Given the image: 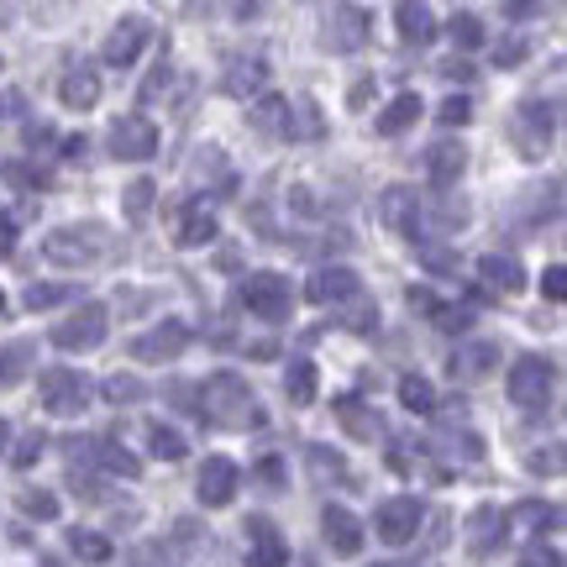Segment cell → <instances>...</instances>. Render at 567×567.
<instances>
[{"label": "cell", "mask_w": 567, "mask_h": 567, "mask_svg": "<svg viewBox=\"0 0 567 567\" xmlns=\"http://www.w3.org/2000/svg\"><path fill=\"white\" fill-rule=\"evenodd\" d=\"M462 221H468V206L452 200V195H436V226H442V232H457Z\"/></svg>", "instance_id": "cell-39"}, {"label": "cell", "mask_w": 567, "mask_h": 567, "mask_svg": "<svg viewBox=\"0 0 567 567\" xmlns=\"http://www.w3.org/2000/svg\"><path fill=\"white\" fill-rule=\"evenodd\" d=\"M105 331H111L105 305H79V316H69V321L53 326V347H63V352H95L105 342Z\"/></svg>", "instance_id": "cell-5"}, {"label": "cell", "mask_w": 567, "mask_h": 567, "mask_svg": "<svg viewBox=\"0 0 567 567\" xmlns=\"http://www.w3.org/2000/svg\"><path fill=\"white\" fill-rule=\"evenodd\" d=\"M468 321H473L468 310H452V305H436V326H442V331H468Z\"/></svg>", "instance_id": "cell-45"}, {"label": "cell", "mask_w": 567, "mask_h": 567, "mask_svg": "<svg viewBox=\"0 0 567 567\" xmlns=\"http://www.w3.org/2000/svg\"><path fill=\"white\" fill-rule=\"evenodd\" d=\"M22 509H27V515H37V520H59V499H53V494H22Z\"/></svg>", "instance_id": "cell-42"}, {"label": "cell", "mask_w": 567, "mask_h": 567, "mask_svg": "<svg viewBox=\"0 0 567 567\" xmlns=\"http://www.w3.org/2000/svg\"><path fill=\"white\" fill-rule=\"evenodd\" d=\"M462 163H468V148H462V142H436V148H431V184H436V189H452L457 174H462Z\"/></svg>", "instance_id": "cell-20"}, {"label": "cell", "mask_w": 567, "mask_h": 567, "mask_svg": "<svg viewBox=\"0 0 567 567\" xmlns=\"http://www.w3.org/2000/svg\"><path fill=\"white\" fill-rule=\"evenodd\" d=\"M552 379H557V362L546 358H520L509 368V399L520 405V410H541L546 399H552Z\"/></svg>", "instance_id": "cell-4"}, {"label": "cell", "mask_w": 567, "mask_h": 567, "mask_svg": "<svg viewBox=\"0 0 567 567\" xmlns=\"http://www.w3.org/2000/svg\"><path fill=\"white\" fill-rule=\"evenodd\" d=\"M420 515H425V509H420L416 494H399V499H389V505L379 509V520H373V526H379V536H384L389 546H405V541L416 536Z\"/></svg>", "instance_id": "cell-12"}, {"label": "cell", "mask_w": 567, "mask_h": 567, "mask_svg": "<svg viewBox=\"0 0 567 567\" xmlns=\"http://www.w3.org/2000/svg\"><path fill=\"white\" fill-rule=\"evenodd\" d=\"M420 111H425V105H420V95H399L384 116H379V132H384V137H399L405 126H416V121H420Z\"/></svg>", "instance_id": "cell-28"}, {"label": "cell", "mask_w": 567, "mask_h": 567, "mask_svg": "<svg viewBox=\"0 0 567 567\" xmlns=\"http://www.w3.org/2000/svg\"><path fill=\"white\" fill-rule=\"evenodd\" d=\"M184 347H189V326L184 321H163L158 331H148V336H137L132 342V358L137 362H169V358H179Z\"/></svg>", "instance_id": "cell-13"}, {"label": "cell", "mask_w": 567, "mask_h": 567, "mask_svg": "<svg viewBox=\"0 0 567 567\" xmlns=\"http://www.w3.org/2000/svg\"><path fill=\"white\" fill-rule=\"evenodd\" d=\"M321 526H326V546L336 552V557H358V552H362V520L352 515V509L326 505Z\"/></svg>", "instance_id": "cell-16"}, {"label": "cell", "mask_w": 567, "mask_h": 567, "mask_svg": "<svg viewBox=\"0 0 567 567\" xmlns=\"http://www.w3.org/2000/svg\"><path fill=\"white\" fill-rule=\"evenodd\" d=\"M384 567H394V562H384Z\"/></svg>", "instance_id": "cell-58"}, {"label": "cell", "mask_w": 567, "mask_h": 567, "mask_svg": "<svg viewBox=\"0 0 567 567\" xmlns=\"http://www.w3.org/2000/svg\"><path fill=\"white\" fill-rule=\"evenodd\" d=\"M336 416H342V425H347L352 436H362V442H373V436L384 431V420L373 416V410H362V399H352V394L336 399Z\"/></svg>", "instance_id": "cell-25"}, {"label": "cell", "mask_w": 567, "mask_h": 567, "mask_svg": "<svg viewBox=\"0 0 567 567\" xmlns=\"http://www.w3.org/2000/svg\"><path fill=\"white\" fill-rule=\"evenodd\" d=\"M436 116L447 121V126H462V121L473 116V105H468V100H462V95H447V100H442V105H436Z\"/></svg>", "instance_id": "cell-43"}, {"label": "cell", "mask_w": 567, "mask_h": 567, "mask_svg": "<svg viewBox=\"0 0 567 567\" xmlns=\"http://www.w3.org/2000/svg\"><path fill=\"white\" fill-rule=\"evenodd\" d=\"M526 53H531V48H526V42H505V48H499V53H494V59H499V69H515V63L526 59Z\"/></svg>", "instance_id": "cell-47"}, {"label": "cell", "mask_w": 567, "mask_h": 567, "mask_svg": "<svg viewBox=\"0 0 567 567\" xmlns=\"http://www.w3.org/2000/svg\"><path fill=\"white\" fill-rule=\"evenodd\" d=\"M142 394H148V384H142V379H132V373L105 379V399H111V405H121V399H142Z\"/></svg>", "instance_id": "cell-37"}, {"label": "cell", "mask_w": 567, "mask_h": 567, "mask_svg": "<svg viewBox=\"0 0 567 567\" xmlns=\"http://www.w3.org/2000/svg\"><path fill=\"white\" fill-rule=\"evenodd\" d=\"M368 42V11L362 5H336L326 22V48L331 53H352Z\"/></svg>", "instance_id": "cell-15"}, {"label": "cell", "mask_w": 567, "mask_h": 567, "mask_svg": "<svg viewBox=\"0 0 567 567\" xmlns=\"http://www.w3.org/2000/svg\"><path fill=\"white\" fill-rule=\"evenodd\" d=\"M552 126H557V111L552 105H520V116H515V126H509V137H515V148H520V158H541V148H546V137H552Z\"/></svg>", "instance_id": "cell-8"}, {"label": "cell", "mask_w": 567, "mask_h": 567, "mask_svg": "<svg viewBox=\"0 0 567 567\" xmlns=\"http://www.w3.org/2000/svg\"><path fill=\"white\" fill-rule=\"evenodd\" d=\"M0 310H5V295H0Z\"/></svg>", "instance_id": "cell-57"}, {"label": "cell", "mask_w": 567, "mask_h": 567, "mask_svg": "<svg viewBox=\"0 0 567 567\" xmlns=\"http://www.w3.org/2000/svg\"><path fill=\"white\" fill-rule=\"evenodd\" d=\"M200 399H206V420L226 425V431H247V425L263 420L258 399H252V389L242 384L237 373H215V379H206Z\"/></svg>", "instance_id": "cell-1"}, {"label": "cell", "mask_w": 567, "mask_h": 567, "mask_svg": "<svg viewBox=\"0 0 567 567\" xmlns=\"http://www.w3.org/2000/svg\"><path fill=\"white\" fill-rule=\"evenodd\" d=\"M59 299H69L63 284H32V289H27V310H48V305H59Z\"/></svg>", "instance_id": "cell-41"}, {"label": "cell", "mask_w": 567, "mask_h": 567, "mask_svg": "<svg viewBox=\"0 0 567 567\" xmlns=\"http://www.w3.org/2000/svg\"><path fill=\"white\" fill-rule=\"evenodd\" d=\"M5 252H11V221L0 215V258H5Z\"/></svg>", "instance_id": "cell-55"}, {"label": "cell", "mask_w": 567, "mask_h": 567, "mask_svg": "<svg viewBox=\"0 0 567 567\" xmlns=\"http://www.w3.org/2000/svg\"><path fill=\"white\" fill-rule=\"evenodd\" d=\"M258 478H269V483H284V462H279V457H269V462L258 468Z\"/></svg>", "instance_id": "cell-50"}, {"label": "cell", "mask_w": 567, "mask_h": 567, "mask_svg": "<svg viewBox=\"0 0 567 567\" xmlns=\"http://www.w3.org/2000/svg\"><path fill=\"white\" fill-rule=\"evenodd\" d=\"M0 174H5V184H16V189H27V195H37V189L48 184V174H37V169H27V163H5Z\"/></svg>", "instance_id": "cell-38"}, {"label": "cell", "mask_w": 567, "mask_h": 567, "mask_svg": "<svg viewBox=\"0 0 567 567\" xmlns=\"http://www.w3.org/2000/svg\"><path fill=\"white\" fill-rule=\"evenodd\" d=\"M247 567H284L289 562V541L279 536V526H273L269 515H247Z\"/></svg>", "instance_id": "cell-7"}, {"label": "cell", "mask_w": 567, "mask_h": 567, "mask_svg": "<svg viewBox=\"0 0 567 567\" xmlns=\"http://www.w3.org/2000/svg\"><path fill=\"white\" fill-rule=\"evenodd\" d=\"M105 232L100 226H63V232H53V237L42 242V252L53 258V263H63V269H74V263H95V258H105Z\"/></svg>", "instance_id": "cell-3"}, {"label": "cell", "mask_w": 567, "mask_h": 567, "mask_svg": "<svg viewBox=\"0 0 567 567\" xmlns=\"http://www.w3.org/2000/svg\"><path fill=\"white\" fill-rule=\"evenodd\" d=\"M263 79H269V69H263V59L237 63V69L226 74V95H237V100H247V95H258V90H263Z\"/></svg>", "instance_id": "cell-29"}, {"label": "cell", "mask_w": 567, "mask_h": 567, "mask_svg": "<svg viewBox=\"0 0 567 567\" xmlns=\"http://www.w3.org/2000/svg\"><path fill=\"white\" fill-rule=\"evenodd\" d=\"M237 462L232 457H206V468H200V483H195V494H200V505L206 509H221L237 499Z\"/></svg>", "instance_id": "cell-10"}, {"label": "cell", "mask_w": 567, "mask_h": 567, "mask_svg": "<svg viewBox=\"0 0 567 567\" xmlns=\"http://www.w3.org/2000/svg\"><path fill=\"white\" fill-rule=\"evenodd\" d=\"M90 447H95V457H100L111 473H121V478H137V473H142V462H137L132 452H121L116 442H90Z\"/></svg>", "instance_id": "cell-31"}, {"label": "cell", "mask_w": 567, "mask_h": 567, "mask_svg": "<svg viewBox=\"0 0 567 567\" xmlns=\"http://www.w3.org/2000/svg\"><path fill=\"white\" fill-rule=\"evenodd\" d=\"M442 74H447V79H468L473 69H468V59H447L442 63Z\"/></svg>", "instance_id": "cell-49"}, {"label": "cell", "mask_w": 567, "mask_h": 567, "mask_svg": "<svg viewBox=\"0 0 567 567\" xmlns=\"http://www.w3.org/2000/svg\"><path fill=\"white\" fill-rule=\"evenodd\" d=\"M452 42H457V48H478V42H483V27H478L473 11H457V16H452Z\"/></svg>", "instance_id": "cell-35"}, {"label": "cell", "mask_w": 567, "mask_h": 567, "mask_svg": "<svg viewBox=\"0 0 567 567\" xmlns=\"http://www.w3.org/2000/svg\"><path fill=\"white\" fill-rule=\"evenodd\" d=\"M5 442H11V425H5V420H0V452H5Z\"/></svg>", "instance_id": "cell-56"}, {"label": "cell", "mask_w": 567, "mask_h": 567, "mask_svg": "<svg viewBox=\"0 0 567 567\" xmlns=\"http://www.w3.org/2000/svg\"><path fill=\"white\" fill-rule=\"evenodd\" d=\"M289 279L284 273H247L242 284V305L258 316V321H284L289 316Z\"/></svg>", "instance_id": "cell-6"}, {"label": "cell", "mask_w": 567, "mask_h": 567, "mask_svg": "<svg viewBox=\"0 0 567 567\" xmlns=\"http://www.w3.org/2000/svg\"><path fill=\"white\" fill-rule=\"evenodd\" d=\"M142 42H148V27L137 22V16H126L111 37H105V48H100V59L111 63V69H126V63L142 53Z\"/></svg>", "instance_id": "cell-18"}, {"label": "cell", "mask_w": 567, "mask_h": 567, "mask_svg": "<svg viewBox=\"0 0 567 567\" xmlns=\"http://www.w3.org/2000/svg\"><path fill=\"white\" fill-rule=\"evenodd\" d=\"M541 295H546V299H567V269H562V263H552V269L541 273Z\"/></svg>", "instance_id": "cell-44"}, {"label": "cell", "mask_w": 567, "mask_h": 567, "mask_svg": "<svg viewBox=\"0 0 567 567\" xmlns=\"http://www.w3.org/2000/svg\"><path fill=\"white\" fill-rule=\"evenodd\" d=\"M399 405H405L410 416H431V410H436V389H431V379L405 373V379H399Z\"/></svg>", "instance_id": "cell-27"}, {"label": "cell", "mask_w": 567, "mask_h": 567, "mask_svg": "<svg viewBox=\"0 0 567 567\" xmlns=\"http://www.w3.org/2000/svg\"><path fill=\"white\" fill-rule=\"evenodd\" d=\"M505 531H509V526H505V515H499V509L478 505L473 520H468V552H473V557H489V552L505 541Z\"/></svg>", "instance_id": "cell-19"}, {"label": "cell", "mask_w": 567, "mask_h": 567, "mask_svg": "<svg viewBox=\"0 0 567 567\" xmlns=\"http://www.w3.org/2000/svg\"><path fill=\"white\" fill-rule=\"evenodd\" d=\"M368 95H373V79H362V85H352V111H362V105H368Z\"/></svg>", "instance_id": "cell-52"}, {"label": "cell", "mask_w": 567, "mask_h": 567, "mask_svg": "<svg viewBox=\"0 0 567 567\" xmlns=\"http://www.w3.org/2000/svg\"><path fill=\"white\" fill-rule=\"evenodd\" d=\"M48 137H53L48 121H27V142H48Z\"/></svg>", "instance_id": "cell-51"}, {"label": "cell", "mask_w": 567, "mask_h": 567, "mask_svg": "<svg viewBox=\"0 0 567 567\" xmlns=\"http://www.w3.org/2000/svg\"><path fill=\"white\" fill-rule=\"evenodd\" d=\"M69 546H74V557H85V562H111V541H105V536L74 531V536H69Z\"/></svg>", "instance_id": "cell-33"}, {"label": "cell", "mask_w": 567, "mask_h": 567, "mask_svg": "<svg viewBox=\"0 0 567 567\" xmlns=\"http://www.w3.org/2000/svg\"><path fill=\"white\" fill-rule=\"evenodd\" d=\"M394 22H399V37L416 42V48H425V42L436 37V16H431V5H394Z\"/></svg>", "instance_id": "cell-21"}, {"label": "cell", "mask_w": 567, "mask_h": 567, "mask_svg": "<svg viewBox=\"0 0 567 567\" xmlns=\"http://www.w3.org/2000/svg\"><path fill=\"white\" fill-rule=\"evenodd\" d=\"M358 295H362V279L352 269H342V263H336V269H321L305 284V299H310V305H342V299H358Z\"/></svg>", "instance_id": "cell-14"}, {"label": "cell", "mask_w": 567, "mask_h": 567, "mask_svg": "<svg viewBox=\"0 0 567 567\" xmlns=\"http://www.w3.org/2000/svg\"><path fill=\"white\" fill-rule=\"evenodd\" d=\"M85 152V137H63V158H79Z\"/></svg>", "instance_id": "cell-54"}, {"label": "cell", "mask_w": 567, "mask_h": 567, "mask_svg": "<svg viewBox=\"0 0 567 567\" xmlns=\"http://www.w3.org/2000/svg\"><path fill=\"white\" fill-rule=\"evenodd\" d=\"M42 447H48V436H42V431H27V436L16 442V452H11V462H16V468H32V462L42 457Z\"/></svg>", "instance_id": "cell-40"}, {"label": "cell", "mask_w": 567, "mask_h": 567, "mask_svg": "<svg viewBox=\"0 0 567 567\" xmlns=\"http://www.w3.org/2000/svg\"><path fill=\"white\" fill-rule=\"evenodd\" d=\"M478 273H483L489 289H499V295H520V289H526V269H520L515 258H483Z\"/></svg>", "instance_id": "cell-24"}, {"label": "cell", "mask_w": 567, "mask_h": 567, "mask_svg": "<svg viewBox=\"0 0 567 567\" xmlns=\"http://www.w3.org/2000/svg\"><path fill=\"white\" fill-rule=\"evenodd\" d=\"M247 116H252L258 132H269V137H289V100H279V95H263Z\"/></svg>", "instance_id": "cell-26"}, {"label": "cell", "mask_w": 567, "mask_h": 567, "mask_svg": "<svg viewBox=\"0 0 567 567\" xmlns=\"http://www.w3.org/2000/svg\"><path fill=\"white\" fill-rule=\"evenodd\" d=\"M316 384H321L316 362H310V358H289V373H284V394H289V405H316Z\"/></svg>", "instance_id": "cell-23"}, {"label": "cell", "mask_w": 567, "mask_h": 567, "mask_svg": "<svg viewBox=\"0 0 567 567\" xmlns=\"http://www.w3.org/2000/svg\"><path fill=\"white\" fill-rule=\"evenodd\" d=\"M494 362H499V347L494 342H462L457 352H452V379L457 384H478V379H489L494 373Z\"/></svg>", "instance_id": "cell-17"}, {"label": "cell", "mask_w": 567, "mask_h": 567, "mask_svg": "<svg viewBox=\"0 0 567 567\" xmlns=\"http://www.w3.org/2000/svg\"><path fill=\"white\" fill-rule=\"evenodd\" d=\"M111 152H116V158H132V163L152 158V152H158V126H152L148 116H121L116 126H111Z\"/></svg>", "instance_id": "cell-11"}, {"label": "cell", "mask_w": 567, "mask_h": 567, "mask_svg": "<svg viewBox=\"0 0 567 567\" xmlns=\"http://www.w3.org/2000/svg\"><path fill=\"white\" fill-rule=\"evenodd\" d=\"M379 215H384V226L394 232V237H420V200L410 184H389L384 200H379Z\"/></svg>", "instance_id": "cell-9"}, {"label": "cell", "mask_w": 567, "mask_h": 567, "mask_svg": "<svg viewBox=\"0 0 567 567\" xmlns=\"http://www.w3.org/2000/svg\"><path fill=\"white\" fill-rule=\"evenodd\" d=\"M310 473L321 478H347V462H342V452H326V447H310Z\"/></svg>", "instance_id": "cell-34"}, {"label": "cell", "mask_w": 567, "mask_h": 567, "mask_svg": "<svg viewBox=\"0 0 567 567\" xmlns=\"http://www.w3.org/2000/svg\"><path fill=\"white\" fill-rule=\"evenodd\" d=\"M410 310H425V316H436V295H431V289H410Z\"/></svg>", "instance_id": "cell-48"}, {"label": "cell", "mask_w": 567, "mask_h": 567, "mask_svg": "<svg viewBox=\"0 0 567 567\" xmlns=\"http://www.w3.org/2000/svg\"><path fill=\"white\" fill-rule=\"evenodd\" d=\"M520 567H562V552H552V546H531Z\"/></svg>", "instance_id": "cell-46"}, {"label": "cell", "mask_w": 567, "mask_h": 567, "mask_svg": "<svg viewBox=\"0 0 567 567\" xmlns=\"http://www.w3.org/2000/svg\"><path fill=\"white\" fill-rule=\"evenodd\" d=\"M148 442H152V457H163V462H179L184 457V436L169 431V425H148Z\"/></svg>", "instance_id": "cell-32"}, {"label": "cell", "mask_w": 567, "mask_h": 567, "mask_svg": "<svg viewBox=\"0 0 567 567\" xmlns=\"http://www.w3.org/2000/svg\"><path fill=\"white\" fill-rule=\"evenodd\" d=\"M179 247H206V242H215V215L210 210H189L179 221Z\"/></svg>", "instance_id": "cell-30"}, {"label": "cell", "mask_w": 567, "mask_h": 567, "mask_svg": "<svg viewBox=\"0 0 567 567\" xmlns=\"http://www.w3.org/2000/svg\"><path fill=\"white\" fill-rule=\"evenodd\" d=\"M152 195H158V189H152V179H137L132 189H126V200H121V206H126V215H132V221H142V215L152 210Z\"/></svg>", "instance_id": "cell-36"}, {"label": "cell", "mask_w": 567, "mask_h": 567, "mask_svg": "<svg viewBox=\"0 0 567 567\" xmlns=\"http://www.w3.org/2000/svg\"><path fill=\"white\" fill-rule=\"evenodd\" d=\"M247 352H252V358H279V342H252Z\"/></svg>", "instance_id": "cell-53"}, {"label": "cell", "mask_w": 567, "mask_h": 567, "mask_svg": "<svg viewBox=\"0 0 567 567\" xmlns=\"http://www.w3.org/2000/svg\"><path fill=\"white\" fill-rule=\"evenodd\" d=\"M37 394H42V405H48L53 416H79V410L90 405V379H85L79 368H48V373L37 379Z\"/></svg>", "instance_id": "cell-2"}, {"label": "cell", "mask_w": 567, "mask_h": 567, "mask_svg": "<svg viewBox=\"0 0 567 567\" xmlns=\"http://www.w3.org/2000/svg\"><path fill=\"white\" fill-rule=\"evenodd\" d=\"M59 100L69 105V111H90L95 100H100V79H95V69H74V74L59 85Z\"/></svg>", "instance_id": "cell-22"}]
</instances>
